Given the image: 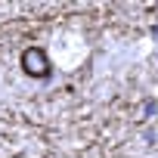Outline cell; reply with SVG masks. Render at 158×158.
Segmentation results:
<instances>
[{"instance_id": "obj_1", "label": "cell", "mask_w": 158, "mask_h": 158, "mask_svg": "<svg viewBox=\"0 0 158 158\" xmlns=\"http://www.w3.org/2000/svg\"><path fill=\"white\" fill-rule=\"evenodd\" d=\"M22 68L31 77H50V59H47V53L40 47H28L22 53Z\"/></svg>"}]
</instances>
